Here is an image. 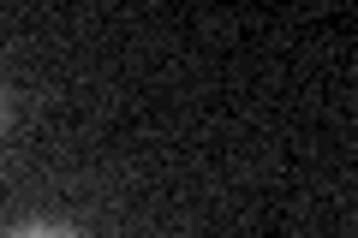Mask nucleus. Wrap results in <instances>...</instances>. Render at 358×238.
I'll return each mask as SVG.
<instances>
[{
	"label": "nucleus",
	"instance_id": "f257e3e1",
	"mask_svg": "<svg viewBox=\"0 0 358 238\" xmlns=\"http://www.w3.org/2000/svg\"><path fill=\"white\" fill-rule=\"evenodd\" d=\"M6 238H72L66 226H48V221H24V226H13Z\"/></svg>",
	"mask_w": 358,
	"mask_h": 238
}]
</instances>
